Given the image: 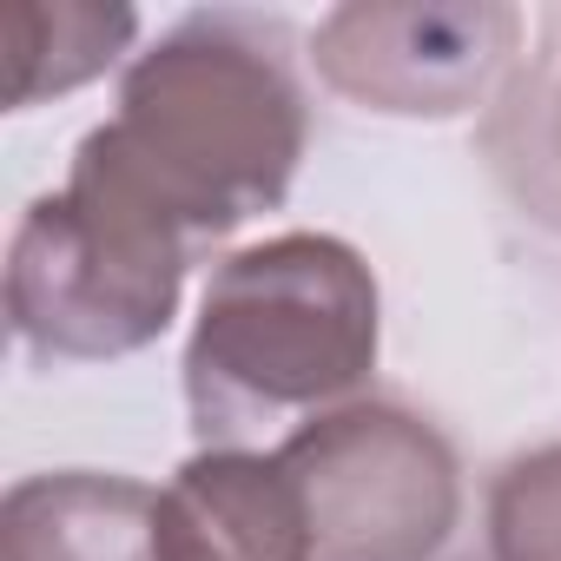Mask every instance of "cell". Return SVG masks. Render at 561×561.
<instances>
[{
  "mask_svg": "<svg viewBox=\"0 0 561 561\" xmlns=\"http://www.w3.org/2000/svg\"><path fill=\"white\" fill-rule=\"evenodd\" d=\"M305 139L311 113L285 34L244 14H192L126 67L119 113L73 146V172L198 251L285 205Z\"/></svg>",
  "mask_w": 561,
  "mask_h": 561,
  "instance_id": "6da1fadb",
  "label": "cell"
},
{
  "mask_svg": "<svg viewBox=\"0 0 561 561\" xmlns=\"http://www.w3.org/2000/svg\"><path fill=\"white\" fill-rule=\"evenodd\" d=\"M489 561H561V443L528 449L495 476Z\"/></svg>",
  "mask_w": 561,
  "mask_h": 561,
  "instance_id": "9c48e42d",
  "label": "cell"
},
{
  "mask_svg": "<svg viewBox=\"0 0 561 561\" xmlns=\"http://www.w3.org/2000/svg\"><path fill=\"white\" fill-rule=\"evenodd\" d=\"M318 561H436L462 522V469L436 423L397 403H344L277 443Z\"/></svg>",
  "mask_w": 561,
  "mask_h": 561,
  "instance_id": "277c9868",
  "label": "cell"
},
{
  "mask_svg": "<svg viewBox=\"0 0 561 561\" xmlns=\"http://www.w3.org/2000/svg\"><path fill=\"white\" fill-rule=\"evenodd\" d=\"M383 344L377 271L331 231H285L231 251L198 298L185 403L205 449L364 403Z\"/></svg>",
  "mask_w": 561,
  "mask_h": 561,
  "instance_id": "7a4b0ae2",
  "label": "cell"
},
{
  "mask_svg": "<svg viewBox=\"0 0 561 561\" xmlns=\"http://www.w3.org/2000/svg\"><path fill=\"white\" fill-rule=\"evenodd\" d=\"M159 561H318L277 449H198L159 489Z\"/></svg>",
  "mask_w": 561,
  "mask_h": 561,
  "instance_id": "8992f818",
  "label": "cell"
},
{
  "mask_svg": "<svg viewBox=\"0 0 561 561\" xmlns=\"http://www.w3.org/2000/svg\"><path fill=\"white\" fill-rule=\"evenodd\" d=\"M139 34L133 8H93V0H21L8 8V106L27 113L100 80Z\"/></svg>",
  "mask_w": 561,
  "mask_h": 561,
  "instance_id": "ba28073f",
  "label": "cell"
},
{
  "mask_svg": "<svg viewBox=\"0 0 561 561\" xmlns=\"http://www.w3.org/2000/svg\"><path fill=\"white\" fill-rule=\"evenodd\" d=\"M535 126H541V159L561 172V60L548 67V80L535 93Z\"/></svg>",
  "mask_w": 561,
  "mask_h": 561,
  "instance_id": "30bf717a",
  "label": "cell"
},
{
  "mask_svg": "<svg viewBox=\"0 0 561 561\" xmlns=\"http://www.w3.org/2000/svg\"><path fill=\"white\" fill-rule=\"evenodd\" d=\"M8 561H159V489L100 469H54L8 489Z\"/></svg>",
  "mask_w": 561,
  "mask_h": 561,
  "instance_id": "52a82bcc",
  "label": "cell"
},
{
  "mask_svg": "<svg viewBox=\"0 0 561 561\" xmlns=\"http://www.w3.org/2000/svg\"><path fill=\"white\" fill-rule=\"evenodd\" d=\"M192 244L119 192L67 172L60 192L21 211L8 251V318L34 357L106 364L133 357L179 318Z\"/></svg>",
  "mask_w": 561,
  "mask_h": 561,
  "instance_id": "3957f363",
  "label": "cell"
},
{
  "mask_svg": "<svg viewBox=\"0 0 561 561\" xmlns=\"http://www.w3.org/2000/svg\"><path fill=\"white\" fill-rule=\"evenodd\" d=\"M456 561H489V554H456Z\"/></svg>",
  "mask_w": 561,
  "mask_h": 561,
  "instance_id": "8fae6325",
  "label": "cell"
},
{
  "mask_svg": "<svg viewBox=\"0 0 561 561\" xmlns=\"http://www.w3.org/2000/svg\"><path fill=\"white\" fill-rule=\"evenodd\" d=\"M522 47V14L502 0L456 8H337L311 34V60L331 93L390 119H456L476 113L508 54Z\"/></svg>",
  "mask_w": 561,
  "mask_h": 561,
  "instance_id": "5b68a950",
  "label": "cell"
}]
</instances>
